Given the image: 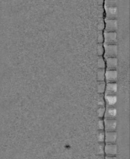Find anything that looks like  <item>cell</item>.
Wrapping results in <instances>:
<instances>
[{
	"instance_id": "cell-1",
	"label": "cell",
	"mask_w": 130,
	"mask_h": 159,
	"mask_svg": "<svg viewBox=\"0 0 130 159\" xmlns=\"http://www.w3.org/2000/svg\"><path fill=\"white\" fill-rule=\"evenodd\" d=\"M104 46V58L108 57H116L118 53V46L116 44H106L103 43Z\"/></svg>"
},
{
	"instance_id": "cell-2",
	"label": "cell",
	"mask_w": 130,
	"mask_h": 159,
	"mask_svg": "<svg viewBox=\"0 0 130 159\" xmlns=\"http://www.w3.org/2000/svg\"><path fill=\"white\" fill-rule=\"evenodd\" d=\"M104 42L103 43L106 44H116V32L112 31H104L103 32Z\"/></svg>"
},
{
	"instance_id": "cell-3",
	"label": "cell",
	"mask_w": 130,
	"mask_h": 159,
	"mask_svg": "<svg viewBox=\"0 0 130 159\" xmlns=\"http://www.w3.org/2000/svg\"><path fill=\"white\" fill-rule=\"evenodd\" d=\"M104 31L116 32L118 29V21L116 19L105 18L104 20Z\"/></svg>"
},
{
	"instance_id": "cell-4",
	"label": "cell",
	"mask_w": 130,
	"mask_h": 159,
	"mask_svg": "<svg viewBox=\"0 0 130 159\" xmlns=\"http://www.w3.org/2000/svg\"><path fill=\"white\" fill-rule=\"evenodd\" d=\"M103 120L104 131H116L117 126V121L116 119H103Z\"/></svg>"
},
{
	"instance_id": "cell-5",
	"label": "cell",
	"mask_w": 130,
	"mask_h": 159,
	"mask_svg": "<svg viewBox=\"0 0 130 159\" xmlns=\"http://www.w3.org/2000/svg\"><path fill=\"white\" fill-rule=\"evenodd\" d=\"M106 83H114L118 80V72L116 70H106L105 69Z\"/></svg>"
},
{
	"instance_id": "cell-6",
	"label": "cell",
	"mask_w": 130,
	"mask_h": 159,
	"mask_svg": "<svg viewBox=\"0 0 130 159\" xmlns=\"http://www.w3.org/2000/svg\"><path fill=\"white\" fill-rule=\"evenodd\" d=\"M118 147L116 143H104V154L105 156H116Z\"/></svg>"
},
{
	"instance_id": "cell-7",
	"label": "cell",
	"mask_w": 130,
	"mask_h": 159,
	"mask_svg": "<svg viewBox=\"0 0 130 159\" xmlns=\"http://www.w3.org/2000/svg\"><path fill=\"white\" fill-rule=\"evenodd\" d=\"M104 13L106 15L105 18L116 19L118 13L116 6H104Z\"/></svg>"
},
{
	"instance_id": "cell-8",
	"label": "cell",
	"mask_w": 130,
	"mask_h": 159,
	"mask_svg": "<svg viewBox=\"0 0 130 159\" xmlns=\"http://www.w3.org/2000/svg\"><path fill=\"white\" fill-rule=\"evenodd\" d=\"M117 114V110L114 106H105V112L103 119H115Z\"/></svg>"
},
{
	"instance_id": "cell-9",
	"label": "cell",
	"mask_w": 130,
	"mask_h": 159,
	"mask_svg": "<svg viewBox=\"0 0 130 159\" xmlns=\"http://www.w3.org/2000/svg\"><path fill=\"white\" fill-rule=\"evenodd\" d=\"M104 59L106 63V70H116L118 66V59L116 57H108Z\"/></svg>"
},
{
	"instance_id": "cell-10",
	"label": "cell",
	"mask_w": 130,
	"mask_h": 159,
	"mask_svg": "<svg viewBox=\"0 0 130 159\" xmlns=\"http://www.w3.org/2000/svg\"><path fill=\"white\" fill-rule=\"evenodd\" d=\"M104 143H115L117 139V133L116 131H104Z\"/></svg>"
},
{
	"instance_id": "cell-11",
	"label": "cell",
	"mask_w": 130,
	"mask_h": 159,
	"mask_svg": "<svg viewBox=\"0 0 130 159\" xmlns=\"http://www.w3.org/2000/svg\"><path fill=\"white\" fill-rule=\"evenodd\" d=\"M118 91V84L116 82L106 83L104 94H116Z\"/></svg>"
},
{
	"instance_id": "cell-12",
	"label": "cell",
	"mask_w": 130,
	"mask_h": 159,
	"mask_svg": "<svg viewBox=\"0 0 130 159\" xmlns=\"http://www.w3.org/2000/svg\"><path fill=\"white\" fill-rule=\"evenodd\" d=\"M104 98L106 106H114L117 102V97L116 94H104Z\"/></svg>"
},
{
	"instance_id": "cell-13",
	"label": "cell",
	"mask_w": 130,
	"mask_h": 159,
	"mask_svg": "<svg viewBox=\"0 0 130 159\" xmlns=\"http://www.w3.org/2000/svg\"><path fill=\"white\" fill-rule=\"evenodd\" d=\"M106 83L105 81H98L97 85V90L99 94H104L105 91Z\"/></svg>"
},
{
	"instance_id": "cell-14",
	"label": "cell",
	"mask_w": 130,
	"mask_h": 159,
	"mask_svg": "<svg viewBox=\"0 0 130 159\" xmlns=\"http://www.w3.org/2000/svg\"><path fill=\"white\" fill-rule=\"evenodd\" d=\"M97 65H98V69H105L106 68L105 59L103 56H100L98 57Z\"/></svg>"
},
{
	"instance_id": "cell-15",
	"label": "cell",
	"mask_w": 130,
	"mask_h": 159,
	"mask_svg": "<svg viewBox=\"0 0 130 159\" xmlns=\"http://www.w3.org/2000/svg\"><path fill=\"white\" fill-rule=\"evenodd\" d=\"M105 69H98L97 71V80L98 81H103L105 79Z\"/></svg>"
},
{
	"instance_id": "cell-16",
	"label": "cell",
	"mask_w": 130,
	"mask_h": 159,
	"mask_svg": "<svg viewBox=\"0 0 130 159\" xmlns=\"http://www.w3.org/2000/svg\"><path fill=\"white\" fill-rule=\"evenodd\" d=\"M104 143L99 142L98 145H97V153L98 155H104Z\"/></svg>"
},
{
	"instance_id": "cell-17",
	"label": "cell",
	"mask_w": 130,
	"mask_h": 159,
	"mask_svg": "<svg viewBox=\"0 0 130 159\" xmlns=\"http://www.w3.org/2000/svg\"><path fill=\"white\" fill-rule=\"evenodd\" d=\"M98 105L99 107H105L106 103L104 98V94H100L98 98Z\"/></svg>"
},
{
	"instance_id": "cell-18",
	"label": "cell",
	"mask_w": 130,
	"mask_h": 159,
	"mask_svg": "<svg viewBox=\"0 0 130 159\" xmlns=\"http://www.w3.org/2000/svg\"><path fill=\"white\" fill-rule=\"evenodd\" d=\"M104 130H98L97 132V139L98 140V142H103L104 141Z\"/></svg>"
},
{
	"instance_id": "cell-19",
	"label": "cell",
	"mask_w": 130,
	"mask_h": 159,
	"mask_svg": "<svg viewBox=\"0 0 130 159\" xmlns=\"http://www.w3.org/2000/svg\"><path fill=\"white\" fill-rule=\"evenodd\" d=\"M97 53L98 56H103L104 54V46L103 43H98L97 46Z\"/></svg>"
},
{
	"instance_id": "cell-20",
	"label": "cell",
	"mask_w": 130,
	"mask_h": 159,
	"mask_svg": "<svg viewBox=\"0 0 130 159\" xmlns=\"http://www.w3.org/2000/svg\"><path fill=\"white\" fill-rule=\"evenodd\" d=\"M105 112V107H99L97 110V114L99 119H103Z\"/></svg>"
},
{
	"instance_id": "cell-21",
	"label": "cell",
	"mask_w": 130,
	"mask_h": 159,
	"mask_svg": "<svg viewBox=\"0 0 130 159\" xmlns=\"http://www.w3.org/2000/svg\"><path fill=\"white\" fill-rule=\"evenodd\" d=\"M103 3L106 6H116L117 0H104Z\"/></svg>"
},
{
	"instance_id": "cell-22",
	"label": "cell",
	"mask_w": 130,
	"mask_h": 159,
	"mask_svg": "<svg viewBox=\"0 0 130 159\" xmlns=\"http://www.w3.org/2000/svg\"><path fill=\"white\" fill-rule=\"evenodd\" d=\"M98 129L104 130V120L103 119H99L98 122Z\"/></svg>"
},
{
	"instance_id": "cell-23",
	"label": "cell",
	"mask_w": 130,
	"mask_h": 159,
	"mask_svg": "<svg viewBox=\"0 0 130 159\" xmlns=\"http://www.w3.org/2000/svg\"><path fill=\"white\" fill-rule=\"evenodd\" d=\"M98 43H103V42H104L103 34L99 35L98 38Z\"/></svg>"
},
{
	"instance_id": "cell-24",
	"label": "cell",
	"mask_w": 130,
	"mask_h": 159,
	"mask_svg": "<svg viewBox=\"0 0 130 159\" xmlns=\"http://www.w3.org/2000/svg\"><path fill=\"white\" fill-rule=\"evenodd\" d=\"M98 29H99L100 30H104V22H101L100 24H99Z\"/></svg>"
},
{
	"instance_id": "cell-25",
	"label": "cell",
	"mask_w": 130,
	"mask_h": 159,
	"mask_svg": "<svg viewBox=\"0 0 130 159\" xmlns=\"http://www.w3.org/2000/svg\"><path fill=\"white\" fill-rule=\"evenodd\" d=\"M104 159H117L116 156H105Z\"/></svg>"
},
{
	"instance_id": "cell-26",
	"label": "cell",
	"mask_w": 130,
	"mask_h": 159,
	"mask_svg": "<svg viewBox=\"0 0 130 159\" xmlns=\"http://www.w3.org/2000/svg\"><path fill=\"white\" fill-rule=\"evenodd\" d=\"M97 159H104V155H98Z\"/></svg>"
}]
</instances>
